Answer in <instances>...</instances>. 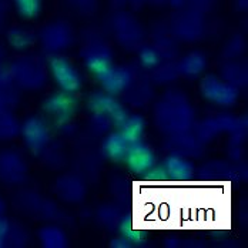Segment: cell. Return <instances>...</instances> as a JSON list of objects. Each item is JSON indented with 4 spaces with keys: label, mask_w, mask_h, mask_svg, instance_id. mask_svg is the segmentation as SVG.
I'll return each mask as SVG.
<instances>
[{
    "label": "cell",
    "mask_w": 248,
    "mask_h": 248,
    "mask_svg": "<svg viewBox=\"0 0 248 248\" xmlns=\"http://www.w3.org/2000/svg\"><path fill=\"white\" fill-rule=\"evenodd\" d=\"M154 122L167 134L184 133L194 128L196 111L181 90H167L154 106Z\"/></svg>",
    "instance_id": "1"
},
{
    "label": "cell",
    "mask_w": 248,
    "mask_h": 248,
    "mask_svg": "<svg viewBox=\"0 0 248 248\" xmlns=\"http://www.w3.org/2000/svg\"><path fill=\"white\" fill-rule=\"evenodd\" d=\"M9 73L17 87L26 90H40L47 83V67L36 56H22L9 66Z\"/></svg>",
    "instance_id": "2"
},
{
    "label": "cell",
    "mask_w": 248,
    "mask_h": 248,
    "mask_svg": "<svg viewBox=\"0 0 248 248\" xmlns=\"http://www.w3.org/2000/svg\"><path fill=\"white\" fill-rule=\"evenodd\" d=\"M78 103L76 94H70L62 90L53 92L43 100V111L60 131L73 127V117L77 111Z\"/></svg>",
    "instance_id": "3"
},
{
    "label": "cell",
    "mask_w": 248,
    "mask_h": 248,
    "mask_svg": "<svg viewBox=\"0 0 248 248\" xmlns=\"http://www.w3.org/2000/svg\"><path fill=\"white\" fill-rule=\"evenodd\" d=\"M19 134L31 154H42L51 143V125L46 116L31 114L20 123Z\"/></svg>",
    "instance_id": "4"
},
{
    "label": "cell",
    "mask_w": 248,
    "mask_h": 248,
    "mask_svg": "<svg viewBox=\"0 0 248 248\" xmlns=\"http://www.w3.org/2000/svg\"><path fill=\"white\" fill-rule=\"evenodd\" d=\"M47 73L57 86V90L76 94L83 87V75L75 63L63 54L50 56L47 60Z\"/></svg>",
    "instance_id": "5"
},
{
    "label": "cell",
    "mask_w": 248,
    "mask_h": 248,
    "mask_svg": "<svg viewBox=\"0 0 248 248\" xmlns=\"http://www.w3.org/2000/svg\"><path fill=\"white\" fill-rule=\"evenodd\" d=\"M200 93L202 99L221 108L232 107L240 99V90L216 75L201 76Z\"/></svg>",
    "instance_id": "6"
},
{
    "label": "cell",
    "mask_w": 248,
    "mask_h": 248,
    "mask_svg": "<svg viewBox=\"0 0 248 248\" xmlns=\"http://www.w3.org/2000/svg\"><path fill=\"white\" fill-rule=\"evenodd\" d=\"M123 163H125L133 177H144L154 170L158 158L155 150L143 139H139L130 143Z\"/></svg>",
    "instance_id": "7"
},
{
    "label": "cell",
    "mask_w": 248,
    "mask_h": 248,
    "mask_svg": "<svg viewBox=\"0 0 248 248\" xmlns=\"http://www.w3.org/2000/svg\"><path fill=\"white\" fill-rule=\"evenodd\" d=\"M87 107L92 114H100V116L107 117L114 124L116 128L123 123V120L130 113L123 103L116 97V94H111L103 89L99 92H93L89 96Z\"/></svg>",
    "instance_id": "8"
},
{
    "label": "cell",
    "mask_w": 248,
    "mask_h": 248,
    "mask_svg": "<svg viewBox=\"0 0 248 248\" xmlns=\"http://www.w3.org/2000/svg\"><path fill=\"white\" fill-rule=\"evenodd\" d=\"M29 174V166L22 151L16 149L0 150V183L17 187L23 184Z\"/></svg>",
    "instance_id": "9"
},
{
    "label": "cell",
    "mask_w": 248,
    "mask_h": 248,
    "mask_svg": "<svg viewBox=\"0 0 248 248\" xmlns=\"http://www.w3.org/2000/svg\"><path fill=\"white\" fill-rule=\"evenodd\" d=\"M39 42L43 51L50 56L63 54V51H66L75 43V34L70 26L63 22H56L45 26L39 34Z\"/></svg>",
    "instance_id": "10"
},
{
    "label": "cell",
    "mask_w": 248,
    "mask_h": 248,
    "mask_svg": "<svg viewBox=\"0 0 248 248\" xmlns=\"http://www.w3.org/2000/svg\"><path fill=\"white\" fill-rule=\"evenodd\" d=\"M155 170L161 178L171 181H186L197 175V167L193 160L173 151H169V154L157 163Z\"/></svg>",
    "instance_id": "11"
},
{
    "label": "cell",
    "mask_w": 248,
    "mask_h": 248,
    "mask_svg": "<svg viewBox=\"0 0 248 248\" xmlns=\"http://www.w3.org/2000/svg\"><path fill=\"white\" fill-rule=\"evenodd\" d=\"M81 57L87 72L94 78L114 63L113 51L101 39H92L81 50Z\"/></svg>",
    "instance_id": "12"
},
{
    "label": "cell",
    "mask_w": 248,
    "mask_h": 248,
    "mask_svg": "<svg viewBox=\"0 0 248 248\" xmlns=\"http://www.w3.org/2000/svg\"><path fill=\"white\" fill-rule=\"evenodd\" d=\"M96 80L99 81L103 90L117 96L124 93L131 86V83L136 80V72L130 66H117L113 63L101 75L97 76Z\"/></svg>",
    "instance_id": "13"
},
{
    "label": "cell",
    "mask_w": 248,
    "mask_h": 248,
    "mask_svg": "<svg viewBox=\"0 0 248 248\" xmlns=\"http://www.w3.org/2000/svg\"><path fill=\"white\" fill-rule=\"evenodd\" d=\"M54 191L60 200L70 204H77L84 200L87 187L86 181L78 174H64L57 178L54 184Z\"/></svg>",
    "instance_id": "14"
},
{
    "label": "cell",
    "mask_w": 248,
    "mask_h": 248,
    "mask_svg": "<svg viewBox=\"0 0 248 248\" xmlns=\"http://www.w3.org/2000/svg\"><path fill=\"white\" fill-rule=\"evenodd\" d=\"M130 143L131 140H128L119 128H116L104 136L101 141V153L110 161L123 163Z\"/></svg>",
    "instance_id": "15"
},
{
    "label": "cell",
    "mask_w": 248,
    "mask_h": 248,
    "mask_svg": "<svg viewBox=\"0 0 248 248\" xmlns=\"http://www.w3.org/2000/svg\"><path fill=\"white\" fill-rule=\"evenodd\" d=\"M169 149L173 153H178L181 155H186L188 158H193L200 155L201 150L204 147V143L197 137V134L191 130L184 133L171 134L169 139Z\"/></svg>",
    "instance_id": "16"
},
{
    "label": "cell",
    "mask_w": 248,
    "mask_h": 248,
    "mask_svg": "<svg viewBox=\"0 0 248 248\" xmlns=\"http://www.w3.org/2000/svg\"><path fill=\"white\" fill-rule=\"evenodd\" d=\"M177 72L178 76H183L186 78H199L204 75L208 66L207 56L200 50H191L186 53L177 63Z\"/></svg>",
    "instance_id": "17"
},
{
    "label": "cell",
    "mask_w": 248,
    "mask_h": 248,
    "mask_svg": "<svg viewBox=\"0 0 248 248\" xmlns=\"http://www.w3.org/2000/svg\"><path fill=\"white\" fill-rule=\"evenodd\" d=\"M37 238L45 248H64L69 244L66 231L56 224L43 225L37 232Z\"/></svg>",
    "instance_id": "18"
},
{
    "label": "cell",
    "mask_w": 248,
    "mask_h": 248,
    "mask_svg": "<svg viewBox=\"0 0 248 248\" xmlns=\"http://www.w3.org/2000/svg\"><path fill=\"white\" fill-rule=\"evenodd\" d=\"M10 108V106L0 101V143L10 141L19 136L20 123Z\"/></svg>",
    "instance_id": "19"
},
{
    "label": "cell",
    "mask_w": 248,
    "mask_h": 248,
    "mask_svg": "<svg viewBox=\"0 0 248 248\" xmlns=\"http://www.w3.org/2000/svg\"><path fill=\"white\" fill-rule=\"evenodd\" d=\"M220 77L238 89L247 83V67L237 59H228L220 70Z\"/></svg>",
    "instance_id": "20"
},
{
    "label": "cell",
    "mask_w": 248,
    "mask_h": 248,
    "mask_svg": "<svg viewBox=\"0 0 248 248\" xmlns=\"http://www.w3.org/2000/svg\"><path fill=\"white\" fill-rule=\"evenodd\" d=\"M36 42V36L25 26H15L7 31V43L16 51H26Z\"/></svg>",
    "instance_id": "21"
},
{
    "label": "cell",
    "mask_w": 248,
    "mask_h": 248,
    "mask_svg": "<svg viewBox=\"0 0 248 248\" xmlns=\"http://www.w3.org/2000/svg\"><path fill=\"white\" fill-rule=\"evenodd\" d=\"M127 94V101L134 106V107H140V106H146L147 103L151 101L154 96V89L150 83L146 81H133L131 86L124 92Z\"/></svg>",
    "instance_id": "22"
},
{
    "label": "cell",
    "mask_w": 248,
    "mask_h": 248,
    "mask_svg": "<svg viewBox=\"0 0 248 248\" xmlns=\"http://www.w3.org/2000/svg\"><path fill=\"white\" fill-rule=\"evenodd\" d=\"M128 140H139L143 139L146 131V120L139 113H128L123 123L117 127Z\"/></svg>",
    "instance_id": "23"
},
{
    "label": "cell",
    "mask_w": 248,
    "mask_h": 248,
    "mask_svg": "<svg viewBox=\"0 0 248 248\" xmlns=\"http://www.w3.org/2000/svg\"><path fill=\"white\" fill-rule=\"evenodd\" d=\"M17 99V86L7 69L0 67V101L13 106Z\"/></svg>",
    "instance_id": "24"
},
{
    "label": "cell",
    "mask_w": 248,
    "mask_h": 248,
    "mask_svg": "<svg viewBox=\"0 0 248 248\" xmlns=\"http://www.w3.org/2000/svg\"><path fill=\"white\" fill-rule=\"evenodd\" d=\"M137 59L140 66H143L146 70H154L161 62H164L161 53L157 50L154 45H144L139 47Z\"/></svg>",
    "instance_id": "25"
},
{
    "label": "cell",
    "mask_w": 248,
    "mask_h": 248,
    "mask_svg": "<svg viewBox=\"0 0 248 248\" xmlns=\"http://www.w3.org/2000/svg\"><path fill=\"white\" fill-rule=\"evenodd\" d=\"M122 211L120 207L116 204H103L97 208V220L101 225L106 228H117V224L122 218Z\"/></svg>",
    "instance_id": "26"
},
{
    "label": "cell",
    "mask_w": 248,
    "mask_h": 248,
    "mask_svg": "<svg viewBox=\"0 0 248 248\" xmlns=\"http://www.w3.org/2000/svg\"><path fill=\"white\" fill-rule=\"evenodd\" d=\"M178 77L175 63L170 62H161L154 70H153V80L158 84H170Z\"/></svg>",
    "instance_id": "27"
},
{
    "label": "cell",
    "mask_w": 248,
    "mask_h": 248,
    "mask_svg": "<svg viewBox=\"0 0 248 248\" xmlns=\"http://www.w3.org/2000/svg\"><path fill=\"white\" fill-rule=\"evenodd\" d=\"M16 12L26 20H34L42 12V0H13Z\"/></svg>",
    "instance_id": "28"
},
{
    "label": "cell",
    "mask_w": 248,
    "mask_h": 248,
    "mask_svg": "<svg viewBox=\"0 0 248 248\" xmlns=\"http://www.w3.org/2000/svg\"><path fill=\"white\" fill-rule=\"evenodd\" d=\"M110 190H111L113 196L119 200V201H124V200L128 201V196H130V180L117 177L116 180L111 181Z\"/></svg>",
    "instance_id": "29"
},
{
    "label": "cell",
    "mask_w": 248,
    "mask_h": 248,
    "mask_svg": "<svg viewBox=\"0 0 248 248\" xmlns=\"http://www.w3.org/2000/svg\"><path fill=\"white\" fill-rule=\"evenodd\" d=\"M246 47V43L240 37H231L228 43L224 47V54L227 59H237L238 56L243 54V50Z\"/></svg>",
    "instance_id": "30"
},
{
    "label": "cell",
    "mask_w": 248,
    "mask_h": 248,
    "mask_svg": "<svg viewBox=\"0 0 248 248\" xmlns=\"http://www.w3.org/2000/svg\"><path fill=\"white\" fill-rule=\"evenodd\" d=\"M10 227H12V224L0 216V247L7 244L9 234H10Z\"/></svg>",
    "instance_id": "31"
},
{
    "label": "cell",
    "mask_w": 248,
    "mask_h": 248,
    "mask_svg": "<svg viewBox=\"0 0 248 248\" xmlns=\"http://www.w3.org/2000/svg\"><path fill=\"white\" fill-rule=\"evenodd\" d=\"M111 247H116V248H130L131 247V244L124 238L123 235H120L119 234V237H116L113 241H111Z\"/></svg>",
    "instance_id": "32"
},
{
    "label": "cell",
    "mask_w": 248,
    "mask_h": 248,
    "mask_svg": "<svg viewBox=\"0 0 248 248\" xmlns=\"http://www.w3.org/2000/svg\"><path fill=\"white\" fill-rule=\"evenodd\" d=\"M4 208H6V204H4V201H3V199H1V196H0V216L3 214Z\"/></svg>",
    "instance_id": "33"
},
{
    "label": "cell",
    "mask_w": 248,
    "mask_h": 248,
    "mask_svg": "<svg viewBox=\"0 0 248 248\" xmlns=\"http://www.w3.org/2000/svg\"><path fill=\"white\" fill-rule=\"evenodd\" d=\"M3 54H4V51H3V47L0 46V60L3 59Z\"/></svg>",
    "instance_id": "34"
}]
</instances>
